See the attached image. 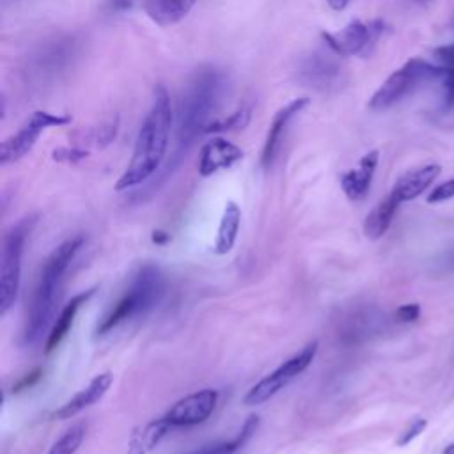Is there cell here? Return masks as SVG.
<instances>
[{"instance_id": "d6a6232c", "label": "cell", "mask_w": 454, "mask_h": 454, "mask_svg": "<svg viewBox=\"0 0 454 454\" xmlns=\"http://www.w3.org/2000/svg\"><path fill=\"white\" fill-rule=\"evenodd\" d=\"M151 240H153L155 245H165V243H169L171 235L165 233V231H155L153 236H151Z\"/></svg>"}, {"instance_id": "d4e9b609", "label": "cell", "mask_w": 454, "mask_h": 454, "mask_svg": "<svg viewBox=\"0 0 454 454\" xmlns=\"http://www.w3.org/2000/svg\"><path fill=\"white\" fill-rule=\"evenodd\" d=\"M427 427V420L424 417H415L399 435V438L396 440L397 447H406L408 443H412L417 436H420L424 433V429Z\"/></svg>"}, {"instance_id": "7402d4cb", "label": "cell", "mask_w": 454, "mask_h": 454, "mask_svg": "<svg viewBox=\"0 0 454 454\" xmlns=\"http://www.w3.org/2000/svg\"><path fill=\"white\" fill-rule=\"evenodd\" d=\"M250 121V111L245 107H240L236 112L210 121L204 128V134H222V132H233V130H243Z\"/></svg>"}, {"instance_id": "52a82bcc", "label": "cell", "mask_w": 454, "mask_h": 454, "mask_svg": "<svg viewBox=\"0 0 454 454\" xmlns=\"http://www.w3.org/2000/svg\"><path fill=\"white\" fill-rule=\"evenodd\" d=\"M318 353V342H309L302 351L282 362L275 371L259 380L243 397L247 406H259L270 401L275 394H279L286 385H289L296 376H300L314 360Z\"/></svg>"}, {"instance_id": "ffe728a7", "label": "cell", "mask_w": 454, "mask_h": 454, "mask_svg": "<svg viewBox=\"0 0 454 454\" xmlns=\"http://www.w3.org/2000/svg\"><path fill=\"white\" fill-rule=\"evenodd\" d=\"M397 208H399V203L392 197V194H389L383 201H380L364 220L366 238L373 242L380 240L389 231Z\"/></svg>"}, {"instance_id": "277c9868", "label": "cell", "mask_w": 454, "mask_h": 454, "mask_svg": "<svg viewBox=\"0 0 454 454\" xmlns=\"http://www.w3.org/2000/svg\"><path fill=\"white\" fill-rule=\"evenodd\" d=\"M164 295V275L162 272L153 266V265H146L142 266L130 289L127 291V295L112 307V311L102 319V323L98 325L96 334L98 335H105L109 334L112 328H116L118 325L146 314L151 307H155L158 304V300Z\"/></svg>"}, {"instance_id": "e0dca14e", "label": "cell", "mask_w": 454, "mask_h": 454, "mask_svg": "<svg viewBox=\"0 0 454 454\" xmlns=\"http://www.w3.org/2000/svg\"><path fill=\"white\" fill-rule=\"evenodd\" d=\"M197 4V0H146L144 12L160 27L180 24Z\"/></svg>"}, {"instance_id": "cb8c5ba5", "label": "cell", "mask_w": 454, "mask_h": 454, "mask_svg": "<svg viewBox=\"0 0 454 454\" xmlns=\"http://www.w3.org/2000/svg\"><path fill=\"white\" fill-rule=\"evenodd\" d=\"M118 130H119V118H114V119L100 125L98 128H95L91 132V141L98 148H105L111 142H114V139L118 137Z\"/></svg>"}, {"instance_id": "8992f818", "label": "cell", "mask_w": 454, "mask_h": 454, "mask_svg": "<svg viewBox=\"0 0 454 454\" xmlns=\"http://www.w3.org/2000/svg\"><path fill=\"white\" fill-rule=\"evenodd\" d=\"M26 227L27 224L24 222L15 226L4 240L3 256H0V316H6L10 312L19 296L22 277V256L27 236Z\"/></svg>"}, {"instance_id": "f546056e", "label": "cell", "mask_w": 454, "mask_h": 454, "mask_svg": "<svg viewBox=\"0 0 454 454\" xmlns=\"http://www.w3.org/2000/svg\"><path fill=\"white\" fill-rule=\"evenodd\" d=\"M240 447V443L233 438L229 442H222V443H213V445H204L199 450L192 452V454H233L236 452Z\"/></svg>"}, {"instance_id": "9a60e30c", "label": "cell", "mask_w": 454, "mask_h": 454, "mask_svg": "<svg viewBox=\"0 0 454 454\" xmlns=\"http://www.w3.org/2000/svg\"><path fill=\"white\" fill-rule=\"evenodd\" d=\"M114 381V376L112 373H100L96 374L89 383L88 387H84L82 390H79L68 403H65L56 413L54 417L56 419H61V420H66V419H72L75 415H79L82 410L93 406L95 403H98L111 389Z\"/></svg>"}, {"instance_id": "7c38bea8", "label": "cell", "mask_w": 454, "mask_h": 454, "mask_svg": "<svg viewBox=\"0 0 454 454\" xmlns=\"http://www.w3.org/2000/svg\"><path fill=\"white\" fill-rule=\"evenodd\" d=\"M307 105H309V98H295L273 116L268 135H266V141H265V146H263V153H261V165L265 169L272 167V164H273V160H275V157L281 150L282 137L286 134V128H288L289 121L293 118H296Z\"/></svg>"}, {"instance_id": "30bf717a", "label": "cell", "mask_w": 454, "mask_h": 454, "mask_svg": "<svg viewBox=\"0 0 454 454\" xmlns=\"http://www.w3.org/2000/svg\"><path fill=\"white\" fill-rule=\"evenodd\" d=\"M217 401L219 392L215 389H203L176 401L164 417L173 427L197 426L210 419L217 406Z\"/></svg>"}, {"instance_id": "44dd1931", "label": "cell", "mask_w": 454, "mask_h": 454, "mask_svg": "<svg viewBox=\"0 0 454 454\" xmlns=\"http://www.w3.org/2000/svg\"><path fill=\"white\" fill-rule=\"evenodd\" d=\"M240 222H242V210L235 201H229L224 208L220 226L217 231V240H215V252L219 256H226L233 250L238 238Z\"/></svg>"}, {"instance_id": "5bb4252c", "label": "cell", "mask_w": 454, "mask_h": 454, "mask_svg": "<svg viewBox=\"0 0 454 454\" xmlns=\"http://www.w3.org/2000/svg\"><path fill=\"white\" fill-rule=\"evenodd\" d=\"M378 162H380V153L378 150H373L360 158L355 169H350L341 176L342 192L350 201H362L367 197L374 173L378 169Z\"/></svg>"}, {"instance_id": "9c48e42d", "label": "cell", "mask_w": 454, "mask_h": 454, "mask_svg": "<svg viewBox=\"0 0 454 454\" xmlns=\"http://www.w3.org/2000/svg\"><path fill=\"white\" fill-rule=\"evenodd\" d=\"M383 29H385V24L381 20H373V22L353 20L337 33H323L321 38L335 56L353 58V56H366L369 49L378 42Z\"/></svg>"}, {"instance_id": "ba28073f", "label": "cell", "mask_w": 454, "mask_h": 454, "mask_svg": "<svg viewBox=\"0 0 454 454\" xmlns=\"http://www.w3.org/2000/svg\"><path fill=\"white\" fill-rule=\"evenodd\" d=\"M72 123V116L52 114L47 111H38L31 119L12 137H8L0 146V164L10 165L22 160L36 146L42 134L52 127H66Z\"/></svg>"}, {"instance_id": "7a4b0ae2", "label": "cell", "mask_w": 454, "mask_h": 454, "mask_svg": "<svg viewBox=\"0 0 454 454\" xmlns=\"http://www.w3.org/2000/svg\"><path fill=\"white\" fill-rule=\"evenodd\" d=\"M84 245V238H70L61 243L45 261L36 284L26 325V342L36 344L50 328L63 289L65 275Z\"/></svg>"}, {"instance_id": "603a6c76", "label": "cell", "mask_w": 454, "mask_h": 454, "mask_svg": "<svg viewBox=\"0 0 454 454\" xmlns=\"http://www.w3.org/2000/svg\"><path fill=\"white\" fill-rule=\"evenodd\" d=\"M84 436H86V426L75 424L50 447L47 454H75L82 445Z\"/></svg>"}, {"instance_id": "5b68a950", "label": "cell", "mask_w": 454, "mask_h": 454, "mask_svg": "<svg viewBox=\"0 0 454 454\" xmlns=\"http://www.w3.org/2000/svg\"><path fill=\"white\" fill-rule=\"evenodd\" d=\"M445 66L433 65L429 61L413 58L406 61L401 68L390 73L385 82L376 89L369 100L371 111H385L408 96L419 84L427 81H440L443 77Z\"/></svg>"}, {"instance_id": "836d02e7", "label": "cell", "mask_w": 454, "mask_h": 454, "mask_svg": "<svg viewBox=\"0 0 454 454\" xmlns=\"http://www.w3.org/2000/svg\"><path fill=\"white\" fill-rule=\"evenodd\" d=\"M327 3H328V6H330L334 12H342V10L351 3V0H327Z\"/></svg>"}, {"instance_id": "83f0119b", "label": "cell", "mask_w": 454, "mask_h": 454, "mask_svg": "<svg viewBox=\"0 0 454 454\" xmlns=\"http://www.w3.org/2000/svg\"><path fill=\"white\" fill-rule=\"evenodd\" d=\"M420 305L419 304H415V302H412V304H403V305H399L397 309H396V312H394V319L397 321V323H413V321H417L419 318H420Z\"/></svg>"}, {"instance_id": "4fadbf2b", "label": "cell", "mask_w": 454, "mask_h": 454, "mask_svg": "<svg viewBox=\"0 0 454 454\" xmlns=\"http://www.w3.org/2000/svg\"><path fill=\"white\" fill-rule=\"evenodd\" d=\"M440 173H442V167L438 164H426L422 167H415V169L404 173L394 183L390 194L399 204L410 203V201L417 199L419 196H422L435 183V180L440 176Z\"/></svg>"}, {"instance_id": "f1b7e54d", "label": "cell", "mask_w": 454, "mask_h": 454, "mask_svg": "<svg viewBox=\"0 0 454 454\" xmlns=\"http://www.w3.org/2000/svg\"><path fill=\"white\" fill-rule=\"evenodd\" d=\"M440 81L443 84V107L450 111L454 109V68L445 66L443 77Z\"/></svg>"}, {"instance_id": "2e32d148", "label": "cell", "mask_w": 454, "mask_h": 454, "mask_svg": "<svg viewBox=\"0 0 454 454\" xmlns=\"http://www.w3.org/2000/svg\"><path fill=\"white\" fill-rule=\"evenodd\" d=\"M341 72H342L341 66L334 59L321 56V54H314L304 63L302 79L309 86H312L319 91H327L339 84Z\"/></svg>"}, {"instance_id": "8fae6325", "label": "cell", "mask_w": 454, "mask_h": 454, "mask_svg": "<svg viewBox=\"0 0 454 454\" xmlns=\"http://www.w3.org/2000/svg\"><path fill=\"white\" fill-rule=\"evenodd\" d=\"M243 160V151L222 137H213L201 148L199 174L210 178L220 171H227Z\"/></svg>"}, {"instance_id": "ac0fdd59", "label": "cell", "mask_w": 454, "mask_h": 454, "mask_svg": "<svg viewBox=\"0 0 454 454\" xmlns=\"http://www.w3.org/2000/svg\"><path fill=\"white\" fill-rule=\"evenodd\" d=\"M95 295V289H88V291H82L79 295H75L66 305L65 309L61 311L59 318L56 319V323L52 325L50 328V334H49V339H47V353H52L61 342L63 339L68 335V332L72 330V325L77 318V312L81 311V307Z\"/></svg>"}, {"instance_id": "484cf974", "label": "cell", "mask_w": 454, "mask_h": 454, "mask_svg": "<svg viewBox=\"0 0 454 454\" xmlns=\"http://www.w3.org/2000/svg\"><path fill=\"white\" fill-rule=\"evenodd\" d=\"M89 157V151L82 148H58L52 153V158L59 164H79Z\"/></svg>"}, {"instance_id": "3957f363", "label": "cell", "mask_w": 454, "mask_h": 454, "mask_svg": "<svg viewBox=\"0 0 454 454\" xmlns=\"http://www.w3.org/2000/svg\"><path fill=\"white\" fill-rule=\"evenodd\" d=\"M222 91L224 77L219 72L206 70L197 73L180 104V148L192 144L199 134H204V128L210 123V116L215 111Z\"/></svg>"}, {"instance_id": "4316f807", "label": "cell", "mask_w": 454, "mask_h": 454, "mask_svg": "<svg viewBox=\"0 0 454 454\" xmlns=\"http://www.w3.org/2000/svg\"><path fill=\"white\" fill-rule=\"evenodd\" d=\"M450 199H454V178L438 185V187H435L429 192L426 201L429 204H438V203H445V201H450Z\"/></svg>"}, {"instance_id": "6da1fadb", "label": "cell", "mask_w": 454, "mask_h": 454, "mask_svg": "<svg viewBox=\"0 0 454 454\" xmlns=\"http://www.w3.org/2000/svg\"><path fill=\"white\" fill-rule=\"evenodd\" d=\"M173 121L171 96L164 86H157L151 109L139 130L132 160L116 183L118 192L139 187L160 169L169 148Z\"/></svg>"}, {"instance_id": "e575fe53", "label": "cell", "mask_w": 454, "mask_h": 454, "mask_svg": "<svg viewBox=\"0 0 454 454\" xmlns=\"http://www.w3.org/2000/svg\"><path fill=\"white\" fill-rule=\"evenodd\" d=\"M442 454H454V443H449Z\"/></svg>"}, {"instance_id": "d6986e66", "label": "cell", "mask_w": 454, "mask_h": 454, "mask_svg": "<svg viewBox=\"0 0 454 454\" xmlns=\"http://www.w3.org/2000/svg\"><path fill=\"white\" fill-rule=\"evenodd\" d=\"M171 427L173 426L169 424V420L165 417H160V419H155V420L148 422L146 426L135 429L130 438V443H128V454L151 452L162 442V438L169 433Z\"/></svg>"}, {"instance_id": "4dcf8cb0", "label": "cell", "mask_w": 454, "mask_h": 454, "mask_svg": "<svg viewBox=\"0 0 454 454\" xmlns=\"http://www.w3.org/2000/svg\"><path fill=\"white\" fill-rule=\"evenodd\" d=\"M433 56L436 58L438 65H442V66H449V68H454V43L435 49V50H433Z\"/></svg>"}, {"instance_id": "1f68e13d", "label": "cell", "mask_w": 454, "mask_h": 454, "mask_svg": "<svg viewBox=\"0 0 454 454\" xmlns=\"http://www.w3.org/2000/svg\"><path fill=\"white\" fill-rule=\"evenodd\" d=\"M42 374H43V371H42V369H35V371H33L31 374H27L20 383H17V385L13 387V390H15V392H20V390H26V389L33 387L36 381H40Z\"/></svg>"}]
</instances>
